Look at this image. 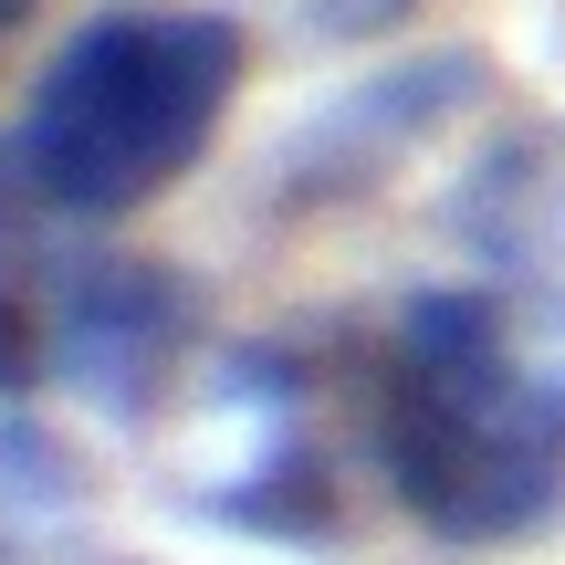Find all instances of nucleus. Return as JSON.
<instances>
[{
	"label": "nucleus",
	"mask_w": 565,
	"mask_h": 565,
	"mask_svg": "<svg viewBox=\"0 0 565 565\" xmlns=\"http://www.w3.org/2000/svg\"><path fill=\"white\" fill-rule=\"evenodd\" d=\"M21 11H32V0H0V32H21Z\"/></svg>",
	"instance_id": "7"
},
{
	"label": "nucleus",
	"mask_w": 565,
	"mask_h": 565,
	"mask_svg": "<svg viewBox=\"0 0 565 565\" xmlns=\"http://www.w3.org/2000/svg\"><path fill=\"white\" fill-rule=\"evenodd\" d=\"M461 242L503 273L565 282V126H524L461 179Z\"/></svg>",
	"instance_id": "5"
},
{
	"label": "nucleus",
	"mask_w": 565,
	"mask_h": 565,
	"mask_svg": "<svg viewBox=\"0 0 565 565\" xmlns=\"http://www.w3.org/2000/svg\"><path fill=\"white\" fill-rule=\"evenodd\" d=\"M21 210H32V189H21V168H11V137H0V282L21 273Z\"/></svg>",
	"instance_id": "6"
},
{
	"label": "nucleus",
	"mask_w": 565,
	"mask_h": 565,
	"mask_svg": "<svg viewBox=\"0 0 565 565\" xmlns=\"http://www.w3.org/2000/svg\"><path fill=\"white\" fill-rule=\"evenodd\" d=\"M482 84H492L482 53H419V63H398V74L356 84L345 105H324V116L282 147V200L315 210V200H356V189H377L387 168H398L419 137H440Z\"/></svg>",
	"instance_id": "4"
},
{
	"label": "nucleus",
	"mask_w": 565,
	"mask_h": 565,
	"mask_svg": "<svg viewBox=\"0 0 565 565\" xmlns=\"http://www.w3.org/2000/svg\"><path fill=\"white\" fill-rule=\"evenodd\" d=\"M252 74V32L210 0L95 11L11 116V168L53 221H137L189 179Z\"/></svg>",
	"instance_id": "2"
},
{
	"label": "nucleus",
	"mask_w": 565,
	"mask_h": 565,
	"mask_svg": "<svg viewBox=\"0 0 565 565\" xmlns=\"http://www.w3.org/2000/svg\"><path fill=\"white\" fill-rule=\"evenodd\" d=\"M21 294H32V377L95 398L105 419H147L200 335V294L147 252H74Z\"/></svg>",
	"instance_id": "3"
},
{
	"label": "nucleus",
	"mask_w": 565,
	"mask_h": 565,
	"mask_svg": "<svg viewBox=\"0 0 565 565\" xmlns=\"http://www.w3.org/2000/svg\"><path fill=\"white\" fill-rule=\"evenodd\" d=\"M366 440L429 545H524L565 503V377L524 345L503 294L398 303L366 377Z\"/></svg>",
	"instance_id": "1"
}]
</instances>
